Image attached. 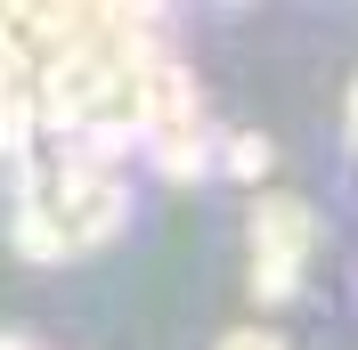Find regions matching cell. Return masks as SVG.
<instances>
[{"mask_svg": "<svg viewBox=\"0 0 358 350\" xmlns=\"http://www.w3.org/2000/svg\"><path fill=\"white\" fill-rule=\"evenodd\" d=\"M310 204L293 196H268L261 212H252V237H261V261H252V293L261 302H285L293 285H301V253H310Z\"/></svg>", "mask_w": 358, "mask_h": 350, "instance_id": "6da1fadb", "label": "cell"}, {"mask_svg": "<svg viewBox=\"0 0 358 350\" xmlns=\"http://www.w3.org/2000/svg\"><path fill=\"white\" fill-rule=\"evenodd\" d=\"M220 350H277V334H268V326H245V334H228Z\"/></svg>", "mask_w": 358, "mask_h": 350, "instance_id": "3957f363", "label": "cell"}, {"mask_svg": "<svg viewBox=\"0 0 358 350\" xmlns=\"http://www.w3.org/2000/svg\"><path fill=\"white\" fill-rule=\"evenodd\" d=\"M228 172H236V179H261L268 172V147H261V139H236V147H228Z\"/></svg>", "mask_w": 358, "mask_h": 350, "instance_id": "7a4b0ae2", "label": "cell"}]
</instances>
